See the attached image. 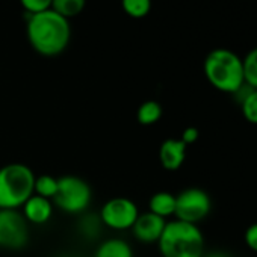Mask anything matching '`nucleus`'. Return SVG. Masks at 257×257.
I'll use <instances>...</instances> for the list:
<instances>
[{"mask_svg":"<svg viewBox=\"0 0 257 257\" xmlns=\"http://www.w3.org/2000/svg\"><path fill=\"white\" fill-rule=\"evenodd\" d=\"M26 35L32 49L43 56H58L70 44L71 26L53 10L31 14L26 25Z\"/></svg>","mask_w":257,"mask_h":257,"instance_id":"1","label":"nucleus"},{"mask_svg":"<svg viewBox=\"0 0 257 257\" xmlns=\"http://www.w3.org/2000/svg\"><path fill=\"white\" fill-rule=\"evenodd\" d=\"M203 71L207 82L218 91L236 94L243 85L242 58L228 49H213L203 62Z\"/></svg>","mask_w":257,"mask_h":257,"instance_id":"2","label":"nucleus"},{"mask_svg":"<svg viewBox=\"0 0 257 257\" xmlns=\"http://www.w3.org/2000/svg\"><path fill=\"white\" fill-rule=\"evenodd\" d=\"M158 246L162 257H201L206 251L200 227L179 219L167 221Z\"/></svg>","mask_w":257,"mask_h":257,"instance_id":"3","label":"nucleus"},{"mask_svg":"<svg viewBox=\"0 0 257 257\" xmlns=\"http://www.w3.org/2000/svg\"><path fill=\"white\" fill-rule=\"evenodd\" d=\"M34 171L20 162L0 168V210H19L34 195Z\"/></svg>","mask_w":257,"mask_h":257,"instance_id":"4","label":"nucleus"},{"mask_svg":"<svg viewBox=\"0 0 257 257\" xmlns=\"http://www.w3.org/2000/svg\"><path fill=\"white\" fill-rule=\"evenodd\" d=\"M92 200V191L86 180L77 176L58 177V191L53 197V206L70 215H82L86 212Z\"/></svg>","mask_w":257,"mask_h":257,"instance_id":"5","label":"nucleus"},{"mask_svg":"<svg viewBox=\"0 0 257 257\" xmlns=\"http://www.w3.org/2000/svg\"><path fill=\"white\" fill-rule=\"evenodd\" d=\"M212 210L210 195L200 188H186L176 195L174 216L179 221L198 225Z\"/></svg>","mask_w":257,"mask_h":257,"instance_id":"6","label":"nucleus"},{"mask_svg":"<svg viewBox=\"0 0 257 257\" xmlns=\"http://www.w3.org/2000/svg\"><path fill=\"white\" fill-rule=\"evenodd\" d=\"M140 213L141 212L134 200L127 197H113L101 206L98 216L104 227L121 231L131 230Z\"/></svg>","mask_w":257,"mask_h":257,"instance_id":"7","label":"nucleus"},{"mask_svg":"<svg viewBox=\"0 0 257 257\" xmlns=\"http://www.w3.org/2000/svg\"><path fill=\"white\" fill-rule=\"evenodd\" d=\"M29 222L20 210H0V248L19 251L29 243Z\"/></svg>","mask_w":257,"mask_h":257,"instance_id":"8","label":"nucleus"},{"mask_svg":"<svg viewBox=\"0 0 257 257\" xmlns=\"http://www.w3.org/2000/svg\"><path fill=\"white\" fill-rule=\"evenodd\" d=\"M167 225V219L152 213H140L138 219L135 221L132 230L134 237L141 243H158L162 236V231Z\"/></svg>","mask_w":257,"mask_h":257,"instance_id":"9","label":"nucleus"},{"mask_svg":"<svg viewBox=\"0 0 257 257\" xmlns=\"http://www.w3.org/2000/svg\"><path fill=\"white\" fill-rule=\"evenodd\" d=\"M188 146L180 141V138H168L159 147V162L167 171H177L182 168L186 159Z\"/></svg>","mask_w":257,"mask_h":257,"instance_id":"10","label":"nucleus"},{"mask_svg":"<svg viewBox=\"0 0 257 257\" xmlns=\"http://www.w3.org/2000/svg\"><path fill=\"white\" fill-rule=\"evenodd\" d=\"M22 213L29 224L43 225V224H47L53 215V203L52 200H47L34 194L22 206Z\"/></svg>","mask_w":257,"mask_h":257,"instance_id":"11","label":"nucleus"},{"mask_svg":"<svg viewBox=\"0 0 257 257\" xmlns=\"http://www.w3.org/2000/svg\"><path fill=\"white\" fill-rule=\"evenodd\" d=\"M236 100L240 104V112L246 122L257 125V89L249 88L248 85H243L236 94Z\"/></svg>","mask_w":257,"mask_h":257,"instance_id":"12","label":"nucleus"},{"mask_svg":"<svg viewBox=\"0 0 257 257\" xmlns=\"http://www.w3.org/2000/svg\"><path fill=\"white\" fill-rule=\"evenodd\" d=\"M149 212L168 219L176 212V195L168 191H159L149 200Z\"/></svg>","mask_w":257,"mask_h":257,"instance_id":"13","label":"nucleus"},{"mask_svg":"<svg viewBox=\"0 0 257 257\" xmlns=\"http://www.w3.org/2000/svg\"><path fill=\"white\" fill-rule=\"evenodd\" d=\"M94 257H134V249L127 240L110 237L97 246Z\"/></svg>","mask_w":257,"mask_h":257,"instance_id":"14","label":"nucleus"},{"mask_svg":"<svg viewBox=\"0 0 257 257\" xmlns=\"http://www.w3.org/2000/svg\"><path fill=\"white\" fill-rule=\"evenodd\" d=\"M103 222L98 216V213H91V212H85L82 213L79 222H77V231L82 237H85L86 240H94L100 236L101 230H103Z\"/></svg>","mask_w":257,"mask_h":257,"instance_id":"15","label":"nucleus"},{"mask_svg":"<svg viewBox=\"0 0 257 257\" xmlns=\"http://www.w3.org/2000/svg\"><path fill=\"white\" fill-rule=\"evenodd\" d=\"M164 115L162 104L156 100H146L137 110V119L141 125H155Z\"/></svg>","mask_w":257,"mask_h":257,"instance_id":"16","label":"nucleus"},{"mask_svg":"<svg viewBox=\"0 0 257 257\" xmlns=\"http://www.w3.org/2000/svg\"><path fill=\"white\" fill-rule=\"evenodd\" d=\"M86 7V0H52V7L55 13L62 16L64 19L70 20L79 16Z\"/></svg>","mask_w":257,"mask_h":257,"instance_id":"17","label":"nucleus"},{"mask_svg":"<svg viewBox=\"0 0 257 257\" xmlns=\"http://www.w3.org/2000/svg\"><path fill=\"white\" fill-rule=\"evenodd\" d=\"M58 191V177H53L50 174H41L35 177L34 183V194L40 195L47 200H53Z\"/></svg>","mask_w":257,"mask_h":257,"instance_id":"18","label":"nucleus"},{"mask_svg":"<svg viewBox=\"0 0 257 257\" xmlns=\"http://www.w3.org/2000/svg\"><path fill=\"white\" fill-rule=\"evenodd\" d=\"M243 64V79L245 85L252 89H257V47L249 50L245 58H242Z\"/></svg>","mask_w":257,"mask_h":257,"instance_id":"19","label":"nucleus"},{"mask_svg":"<svg viewBox=\"0 0 257 257\" xmlns=\"http://www.w3.org/2000/svg\"><path fill=\"white\" fill-rule=\"evenodd\" d=\"M122 11L132 19H143L152 11V0H121Z\"/></svg>","mask_w":257,"mask_h":257,"instance_id":"20","label":"nucleus"},{"mask_svg":"<svg viewBox=\"0 0 257 257\" xmlns=\"http://www.w3.org/2000/svg\"><path fill=\"white\" fill-rule=\"evenodd\" d=\"M20 4L31 16V14H38V13L50 10L52 0H20Z\"/></svg>","mask_w":257,"mask_h":257,"instance_id":"21","label":"nucleus"},{"mask_svg":"<svg viewBox=\"0 0 257 257\" xmlns=\"http://www.w3.org/2000/svg\"><path fill=\"white\" fill-rule=\"evenodd\" d=\"M243 242L251 251L257 252V222L246 227L243 233Z\"/></svg>","mask_w":257,"mask_h":257,"instance_id":"22","label":"nucleus"},{"mask_svg":"<svg viewBox=\"0 0 257 257\" xmlns=\"http://www.w3.org/2000/svg\"><path fill=\"white\" fill-rule=\"evenodd\" d=\"M198 138H200V131H198L197 127H194V125H189V127H186L185 131L182 132L180 141L185 143V146L189 147V146L195 144L198 141Z\"/></svg>","mask_w":257,"mask_h":257,"instance_id":"23","label":"nucleus"},{"mask_svg":"<svg viewBox=\"0 0 257 257\" xmlns=\"http://www.w3.org/2000/svg\"><path fill=\"white\" fill-rule=\"evenodd\" d=\"M201 257H231L230 252L227 251H222V249H215V251H204V254Z\"/></svg>","mask_w":257,"mask_h":257,"instance_id":"24","label":"nucleus"}]
</instances>
